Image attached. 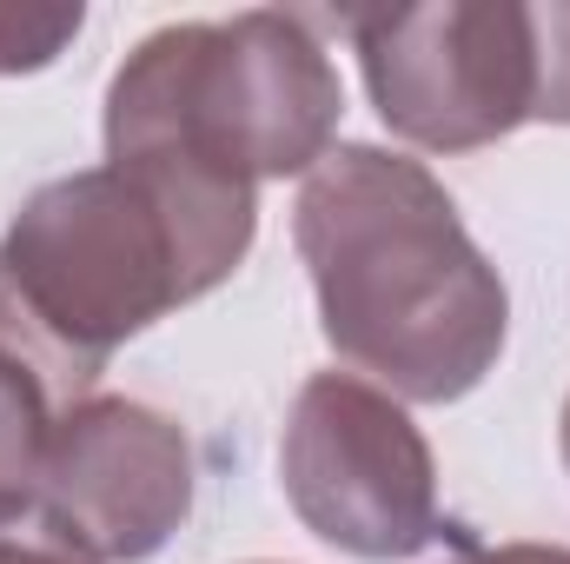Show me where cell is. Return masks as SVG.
Returning <instances> with one entry per match:
<instances>
[{"mask_svg": "<svg viewBox=\"0 0 570 564\" xmlns=\"http://www.w3.org/2000/svg\"><path fill=\"white\" fill-rule=\"evenodd\" d=\"M292 240L338 359L419 406L484 386L511 332V299L419 159L332 146L305 173Z\"/></svg>", "mask_w": 570, "mask_h": 564, "instance_id": "7a4b0ae2", "label": "cell"}, {"mask_svg": "<svg viewBox=\"0 0 570 564\" xmlns=\"http://www.w3.org/2000/svg\"><path fill=\"white\" fill-rule=\"evenodd\" d=\"M558 438H564V465H570V399H564V431Z\"/></svg>", "mask_w": 570, "mask_h": 564, "instance_id": "7c38bea8", "label": "cell"}, {"mask_svg": "<svg viewBox=\"0 0 570 564\" xmlns=\"http://www.w3.org/2000/svg\"><path fill=\"white\" fill-rule=\"evenodd\" d=\"M0 564H94L80 545H67L40 512H13L0 518Z\"/></svg>", "mask_w": 570, "mask_h": 564, "instance_id": "30bf717a", "label": "cell"}, {"mask_svg": "<svg viewBox=\"0 0 570 564\" xmlns=\"http://www.w3.org/2000/svg\"><path fill=\"white\" fill-rule=\"evenodd\" d=\"M379 120L425 153H471L531 120L538 47L524 0H419L352 13Z\"/></svg>", "mask_w": 570, "mask_h": 564, "instance_id": "277c9868", "label": "cell"}, {"mask_svg": "<svg viewBox=\"0 0 570 564\" xmlns=\"http://www.w3.org/2000/svg\"><path fill=\"white\" fill-rule=\"evenodd\" d=\"M338 114L345 87L305 13L179 20L146 33L107 87V166L166 206L213 292L253 253L259 179L312 173Z\"/></svg>", "mask_w": 570, "mask_h": 564, "instance_id": "6da1fadb", "label": "cell"}, {"mask_svg": "<svg viewBox=\"0 0 570 564\" xmlns=\"http://www.w3.org/2000/svg\"><path fill=\"white\" fill-rule=\"evenodd\" d=\"M279 478L305 532L332 552L392 564L438 538V465L425 431L392 392L352 372H318L298 386Z\"/></svg>", "mask_w": 570, "mask_h": 564, "instance_id": "5b68a950", "label": "cell"}, {"mask_svg": "<svg viewBox=\"0 0 570 564\" xmlns=\"http://www.w3.org/2000/svg\"><path fill=\"white\" fill-rule=\"evenodd\" d=\"M531 47H538V100L531 120L570 127V0L531 7Z\"/></svg>", "mask_w": 570, "mask_h": 564, "instance_id": "9c48e42d", "label": "cell"}, {"mask_svg": "<svg viewBox=\"0 0 570 564\" xmlns=\"http://www.w3.org/2000/svg\"><path fill=\"white\" fill-rule=\"evenodd\" d=\"M458 564H570V545H491V552H464Z\"/></svg>", "mask_w": 570, "mask_h": 564, "instance_id": "8fae6325", "label": "cell"}, {"mask_svg": "<svg viewBox=\"0 0 570 564\" xmlns=\"http://www.w3.org/2000/svg\"><path fill=\"white\" fill-rule=\"evenodd\" d=\"M94 399V372L73 366L0 285V518L33 512L40 465L60 419Z\"/></svg>", "mask_w": 570, "mask_h": 564, "instance_id": "52a82bcc", "label": "cell"}, {"mask_svg": "<svg viewBox=\"0 0 570 564\" xmlns=\"http://www.w3.org/2000/svg\"><path fill=\"white\" fill-rule=\"evenodd\" d=\"M33 512L94 564H140L193 512V445L140 399H87L47 445Z\"/></svg>", "mask_w": 570, "mask_h": 564, "instance_id": "8992f818", "label": "cell"}, {"mask_svg": "<svg viewBox=\"0 0 570 564\" xmlns=\"http://www.w3.org/2000/svg\"><path fill=\"white\" fill-rule=\"evenodd\" d=\"M0 285L94 379L134 332L199 299L179 226L120 166L47 179L0 240Z\"/></svg>", "mask_w": 570, "mask_h": 564, "instance_id": "3957f363", "label": "cell"}, {"mask_svg": "<svg viewBox=\"0 0 570 564\" xmlns=\"http://www.w3.org/2000/svg\"><path fill=\"white\" fill-rule=\"evenodd\" d=\"M87 27V7H27V0H0V74H40L53 67Z\"/></svg>", "mask_w": 570, "mask_h": 564, "instance_id": "ba28073f", "label": "cell"}]
</instances>
